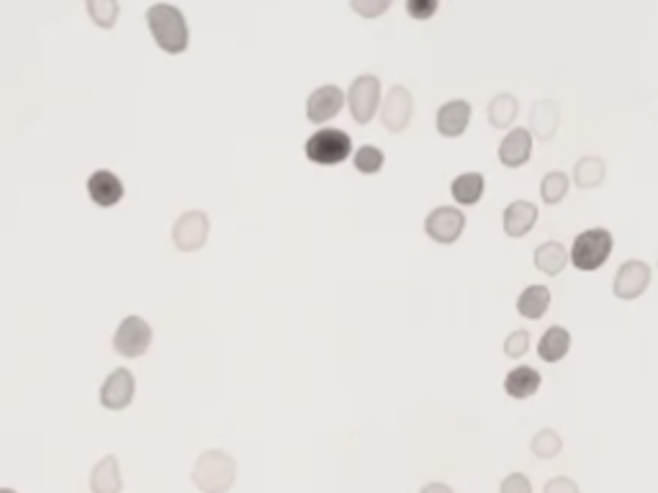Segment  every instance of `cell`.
I'll return each mask as SVG.
<instances>
[{"label":"cell","mask_w":658,"mask_h":493,"mask_svg":"<svg viewBox=\"0 0 658 493\" xmlns=\"http://www.w3.org/2000/svg\"><path fill=\"white\" fill-rule=\"evenodd\" d=\"M147 26L155 44L168 55H183L190 44L186 14L172 3H152L147 8Z\"/></svg>","instance_id":"6da1fadb"},{"label":"cell","mask_w":658,"mask_h":493,"mask_svg":"<svg viewBox=\"0 0 658 493\" xmlns=\"http://www.w3.org/2000/svg\"><path fill=\"white\" fill-rule=\"evenodd\" d=\"M190 480L200 493H230L237 480V460L227 450H203L193 463Z\"/></svg>","instance_id":"7a4b0ae2"},{"label":"cell","mask_w":658,"mask_h":493,"mask_svg":"<svg viewBox=\"0 0 658 493\" xmlns=\"http://www.w3.org/2000/svg\"><path fill=\"white\" fill-rule=\"evenodd\" d=\"M612 252H615L612 231L604 226H594V229H584L573 237L571 247H569V262L579 272H597L612 257Z\"/></svg>","instance_id":"3957f363"},{"label":"cell","mask_w":658,"mask_h":493,"mask_svg":"<svg viewBox=\"0 0 658 493\" xmlns=\"http://www.w3.org/2000/svg\"><path fill=\"white\" fill-rule=\"evenodd\" d=\"M353 137L334 127H319L303 144V155L319 168H334L353 157Z\"/></svg>","instance_id":"277c9868"},{"label":"cell","mask_w":658,"mask_h":493,"mask_svg":"<svg viewBox=\"0 0 658 493\" xmlns=\"http://www.w3.org/2000/svg\"><path fill=\"white\" fill-rule=\"evenodd\" d=\"M344 106L355 124L368 127L381 108V77H375L371 72L358 75L344 93Z\"/></svg>","instance_id":"5b68a950"},{"label":"cell","mask_w":658,"mask_h":493,"mask_svg":"<svg viewBox=\"0 0 658 493\" xmlns=\"http://www.w3.org/2000/svg\"><path fill=\"white\" fill-rule=\"evenodd\" d=\"M152 337H155V332H152V324H149L147 319L137 316V313L124 316L114 332L116 354L129 357V360H137V357H142V354L149 353Z\"/></svg>","instance_id":"8992f818"},{"label":"cell","mask_w":658,"mask_h":493,"mask_svg":"<svg viewBox=\"0 0 658 493\" xmlns=\"http://www.w3.org/2000/svg\"><path fill=\"white\" fill-rule=\"evenodd\" d=\"M381 127L386 128L388 134H401L412 124L415 116V96L406 85H391L386 96L381 98Z\"/></svg>","instance_id":"52a82bcc"},{"label":"cell","mask_w":658,"mask_h":493,"mask_svg":"<svg viewBox=\"0 0 658 493\" xmlns=\"http://www.w3.org/2000/svg\"><path fill=\"white\" fill-rule=\"evenodd\" d=\"M466 226H468V219L458 206H437L425 216V234L435 244H443V247L456 244L463 237Z\"/></svg>","instance_id":"ba28073f"},{"label":"cell","mask_w":658,"mask_h":493,"mask_svg":"<svg viewBox=\"0 0 658 493\" xmlns=\"http://www.w3.org/2000/svg\"><path fill=\"white\" fill-rule=\"evenodd\" d=\"M209 234H211V219L200 209L180 213L172 224V244L180 252H199L200 247H206Z\"/></svg>","instance_id":"9c48e42d"},{"label":"cell","mask_w":658,"mask_h":493,"mask_svg":"<svg viewBox=\"0 0 658 493\" xmlns=\"http://www.w3.org/2000/svg\"><path fill=\"white\" fill-rule=\"evenodd\" d=\"M651 281H653V270L648 262L632 257V260H625L620 268H617L615 278H612V293L620 301H635L641 298L651 288Z\"/></svg>","instance_id":"30bf717a"},{"label":"cell","mask_w":658,"mask_h":493,"mask_svg":"<svg viewBox=\"0 0 658 493\" xmlns=\"http://www.w3.org/2000/svg\"><path fill=\"white\" fill-rule=\"evenodd\" d=\"M137 394V378L129 367H114L106 381L100 383L98 401L106 411H124L129 409L131 401Z\"/></svg>","instance_id":"8fae6325"},{"label":"cell","mask_w":658,"mask_h":493,"mask_svg":"<svg viewBox=\"0 0 658 493\" xmlns=\"http://www.w3.org/2000/svg\"><path fill=\"white\" fill-rule=\"evenodd\" d=\"M344 108V90L340 85H319L306 98V118L309 124H327Z\"/></svg>","instance_id":"7c38bea8"},{"label":"cell","mask_w":658,"mask_h":493,"mask_svg":"<svg viewBox=\"0 0 658 493\" xmlns=\"http://www.w3.org/2000/svg\"><path fill=\"white\" fill-rule=\"evenodd\" d=\"M473 118V106L471 100L466 98H453L443 103L437 111H435V128L437 134L445 139H458L463 137L468 127H471Z\"/></svg>","instance_id":"4fadbf2b"},{"label":"cell","mask_w":658,"mask_h":493,"mask_svg":"<svg viewBox=\"0 0 658 493\" xmlns=\"http://www.w3.org/2000/svg\"><path fill=\"white\" fill-rule=\"evenodd\" d=\"M532 149H535V139H532V134H529L525 127H515V128H509V131L504 134V139L499 141V147H497V157H499V162L507 169H519V168H525V165L529 162Z\"/></svg>","instance_id":"5bb4252c"},{"label":"cell","mask_w":658,"mask_h":493,"mask_svg":"<svg viewBox=\"0 0 658 493\" xmlns=\"http://www.w3.org/2000/svg\"><path fill=\"white\" fill-rule=\"evenodd\" d=\"M538 206L528 200V198H517L512 200L504 213H501V229H504V234L509 237V240H522V237H528L529 231L535 229L538 224Z\"/></svg>","instance_id":"9a60e30c"},{"label":"cell","mask_w":658,"mask_h":493,"mask_svg":"<svg viewBox=\"0 0 658 493\" xmlns=\"http://www.w3.org/2000/svg\"><path fill=\"white\" fill-rule=\"evenodd\" d=\"M87 196L90 200L100 206V209H114L116 203L124 198L127 193V188H124V180L111 172V169H96L90 178H87Z\"/></svg>","instance_id":"2e32d148"},{"label":"cell","mask_w":658,"mask_h":493,"mask_svg":"<svg viewBox=\"0 0 658 493\" xmlns=\"http://www.w3.org/2000/svg\"><path fill=\"white\" fill-rule=\"evenodd\" d=\"M560 127V108L556 100H535L529 108V127L528 131L532 139L553 141Z\"/></svg>","instance_id":"e0dca14e"},{"label":"cell","mask_w":658,"mask_h":493,"mask_svg":"<svg viewBox=\"0 0 658 493\" xmlns=\"http://www.w3.org/2000/svg\"><path fill=\"white\" fill-rule=\"evenodd\" d=\"M90 493H121L124 491V473L116 455H103L90 470L87 478Z\"/></svg>","instance_id":"ac0fdd59"},{"label":"cell","mask_w":658,"mask_h":493,"mask_svg":"<svg viewBox=\"0 0 658 493\" xmlns=\"http://www.w3.org/2000/svg\"><path fill=\"white\" fill-rule=\"evenodd\" d=\"M532 262L538 272H543L545 278H559L563 270L569 268V247L559 240H548L535 247Z\"/></svg>","instance_id":"d6986e66"},{"label":"cell","mask_w":658,"mask_h":493,"mask_svg":"<svg viewBox=\"0 0 658 493\" xmlns=\"http://www.w3.org/2000/svg\"><path fill=\"white\" fill-rule=\"evenodd\" d=\"M543 378L535 367L529 365H515L507 375H504V394L515 401H528L540 391Z\"/></svg>","instance_id":"ffe728a7"},{"label":"cell","mask_w":658,"mask_h":493,"mask_svg":"<svg viewBox=\"0 0 658 493\" xmlns=\"http://www.w3.org/2000/svg\"><path fill=\"white\" fill-rule=\"evenodd\" d=\"M571 332L566 326H548L543 332V337L538 339V357L543 363H548V365H556V363H560L566 354L571 353Z\"/></svg>","instance_id":"44dd1931"},{"label":"cell","mask_w":658,"mask_h":493,"mask_svg":"<svg viewBox=\"0 0 658 493\" xmlns=\"http://www.w3.org/2000/svg\"><path fill=\"white\" fill-rule=\"evenodd\" d=\"M550 301H553V293H550V288L543 285V282H532L528 285L519 296H517V303L515 309L517 313L522 316V319H528V322H538V319H543L548 309H550Z\"/></svg>","instance_id":"7402d4cb"},{"label":"cell","mask_w":658,"mask_h":493,"mask_svg":"<svg viewBox=\"0 0 658 493\" xmlns=\"http://www.w3.org/2000/svg\"><path fill=\"white\" fill-rule=\"evenodd\" d=\"M487 193V178L481 172H460L450 183V196L458 206H476Z\"/></svg>","instance_id":"603a6c76"},{"label":"cell","mask_w":658,"mask_h":493,"mask_svg":"<svg viewBox=\"0 0 658 493\" xmlns=\"http://www.w3.org/2000/svg\"><path fill=\"white\" fill-rule=\"evenodd\" d=\"M571 180L576 188L581 190H594L607 180V159H601L597 155L579 157L576 165H573Z\"/></svg>","instance_id":"cb8c5ba5"},{"label":"cell","mask_w":658,"mask_h":493,"mask_svg":"<svg viewBox=\"0 0 658 493\" xmlns=\"http://www.w3.org/2000/svg\"><path fill=\"white\" fill-rule=\"evenodd\" d=\"M517 113H519V100H517L512 93H497L494 98L488 100L487 106L488 124L494 128H499V131H504V128H507V131L515 128Z\"/></svg>","instance_id":"d4e9b609"},{"label":"cell","mask_w":658,"mask_h":493,"mask_svg":"<svg viewBox=\"0 0 658 493\" xmlns=\"http://www.w3.org/2000/svg\"><path fill=\"white\" fill-rule=\"evenodd\" d=\"M569 190H571V178L560 169L545 172L540 180V200L545 206H559L560 200H566Z\"/></svg>","instance_id":"484cf974"},{"label":"cell","mask_w":658,"mask_h":493,"mask_svg":"<svg viewBox=\"0 0 658 493\" xmlns=\"http://www.w3.org/2000/svg\"><path fill=\"white\" fill-rule=\"evenodd\" d=\"M560 450H563V437L550 426L538 429L535 437L529 439V452L540 460H553V457H559Z\"/></svg>","instance_id":"4316f807"},{"label":"cell","mask_w":658,"mask_h":493,"mask_svg":"<svg viewBox=\"0 0 658 493\" xmlns=\"http://www.w3.org/2000/svg\"><path fill=\"white\" fill-rule=\"evenodd\" d=\"M384 165H386V155L375 144H363L353 152V168L358 169L360 175H375L384 169Z\"/></svg>","instance_id":"83f0119b"},{"label":"cell","mask_w":658,"mask_h":493,"mask_svg":"<svg viewBox=\"0 0 658 493\" xmlns=\"http://www.w3.org/2000/svg\"><path fill=\"white\" fill-rule=\"evenodd\" d=\"M86 11L90 15V21L100 28H114L116 18H118V11L121 5L116 0H87Z\"/></svg>","instance_id":"f1b7e54d"},{"label":"cell","mask_w":658,"mask_h":493,"mask_svg":"<svg viewBox=\"0 0 658 493\" xmlns=\"http://www.w3.org/2000/svg\"><path fill=\"white\" fill-rule=\"evenodd\" d=\"M529 337L528 329H515V332H509L507 337H504V344H501V353L504 357H509V360H522L525 354L529 353Z\"/></svg>","instance_id":"f546056e"},{"label":"cell","mask_w":658,"mask_h":493,"mask_svg":"<svg viewBox=\"0 0 658 493\" xmlns=\"http://www.w3.org/2000/svg\"><path fill=\"white\" fill-rule=\"evenodd\" d=\"M350 8L353 14L363 15V18H381L391 8V0H350Z\"/></svg>","instance_id":"4dcf8cb0"},{"label":"cell","mask_w":658,"mask_h":493,"mask_svg":"<svg viewBox=\"0 0 658 493\" xmlns=\"http://www.w3.org/2000/svg\"><path fill=\"white\" fill-rule=\"evenodd\" d=\"M440 3L437 0H409L406 3V14L412 15L415 21H429L432 15L437 14Z\"/></svg>","instance_id":"1f68e13d"},{"label":"cell","mask_w":658,"mask_h":493,"mask_svg":"<svg viewBox=\"0 0 658 493\" xmlns=\"http://www.w3.org/2000/svg\"><path fill=\"white\" fill-rule=\"evenodd\" d=\"M499 493H532V480L525 473H509L501 478Z\"/></svg>","instance_id":"d6a6232c"},{"label":"cell","mask_w":658,"mask_h":493,"mask_svg":"<svg viewBox=\"0 0 658 493\" xmlns=\"http://www.w3.org/2000/svg\"><path fill=\"white\" fill-rule=\"evenodd\" d=\"M543 493H581L579 491V483L569 476H556V478L545 480Z\"/></svg>","instance_id":"836d02e7"},{"label":"cell","mask_w":658,"mask_h":493,"mask_svg":"<svg viewBox=\"0 0 658 493\" xmlns=\"http://www.w3.org/2000/svg\"><path fill=\"white\" fill-rule=\"evenodd\" d=\"M419 493H453V488L447 483H443V480H429V483H425L419 488Z\"/></svg>","instance_id":"e575fe53"},{"label":"cell","mask_w":658,"mask_h":493,"mask_svg":"<svg viewBox=\"0 0 658 493\" xmlns=\"http://www.w3.org/2000/svg\"><path fill=\"white\" fill-rule=\"evenodd\" d=\"M0 493H18L15 488H8V486H0Z\"/></svg>","instance_id":"d590c367"}]
</instances>
